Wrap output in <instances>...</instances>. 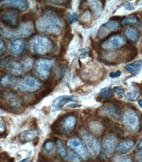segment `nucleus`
Segmentation results:
<instances>
[{"label": "nucleus", "instance_id": "1", "mask_svg": "<svg viewBox=\"0 0 142 162\" xmlns=\"http://www.w3.org/2000/svg\"><path fill=\"white\" fill-rule=\"evenodd\" d=\"M67 145L83 160H87L91 157V153L88 147L79 138L74 137L69 138Z\"/></svg>", "mask_w": 142, "mask_h": 162}, {"label": "nucleus", "instance_id": "2", "mask_svg": "<svg viewBox=\"0 0 142 162\" xmlns=\"http://www.w3.org/2000/svg\"><path fill=\"white\" fill-rule=\"evenodd\" d=\"M120 32L111 33L101 41L100 45H103L106 50H110L118 48L126 43V40L119 35Z\"/></svg>", "mask_w": 142, "mask_h": 162}, {"label": "nucleus", "instance_id": "3", "mask_svg": "<svg viewBox=\"0 0 142 162\" xmlns=\"http://www.w3.org/2000/svg\"><path fill=\"white\" fill-rule=\"evenodd\" d=\"M76 123V118L73 115H69L62 118L58 123L55 129L61 134H67L74 129Z\"/></svg>", "mask_w": 142, "mask_h": 162}, {"label": "nucleus", "instance_id": "4", "mask_svg": "<svg viewBox=\"0 0 142 162\" xmlns=\"http://www.w3.org/2000/svg\"><path fill=\"white\" fill-rule=\"evenodd\" d=\"M82 137L90 151L95 155H98L100 152V146L98 140L90 133L84 130L81 133Z\"/></svg>", "mask_w": 142, "mask_h": 162}, {"label": "nucleus", "instance_id": "5", "mask_svg": "<svg viewBox=\"0 0 142 162\" xmlns=\"http://www.w3.org/2000/svg\"><path fill=\"white\" fill-rule=\"evenodd\" d=\"M42 87L41 81L33 77H28L24 79L19 89L24 92H34L39 90Z\"/></svg>", "mask_w": 142, "mask_h": 162}, {"label": "nucleus", "instance_id": "6", "mask_svg": "<svg viewBox=\"0 0 142 162\" xmlns=\"http://www.w3.org/2000/svg\"><path fill=\"white\" fill-rule=\"evenodd\" d=\"M116 143V138L112 135L106 136L102 141V148L104 156L108 157L113 152Z\"/></svg>", "mask_w": 142, "mask_h": 162}, {"label": "nucleus", "instance_id": "7", "mask_svg": "<svg viewBox=\"0 0 142 162\" xmlns=\"http://www.w3.org/2000/svg\"><path fill=\"white\" fill-rule=\"evenodd\" d=\"M124 119L126 125L130 129L135 130L137 128L139 120L137 114L132 111H127L125 113Z\"/></svg>", "mask_w": 142, "mask_h": 162}, {"label": "nucleus", "instance_id": "8", "mask_svg": "<svg viewBox=\"0 0 142 162\" xmlns=\"http://www.w3.org/2000/svg\"><path fill=\"white\" fill-rule=\"evenodd\" d=\"M102 111L117 120H120L121 116V110L118 104L106 105L102 108Z\"/></svg>", "mask_w": 142, "mask_h": 162}, {"label": "nucleus", "instance_id": "9", "mask_svg": "<svg viewBox=\"0 0 142 162\" xmlns=\"http://www.w3.org/2000/svg\"><path fill=\"white\" fill-rule=\"evenodd\" d=\"M51 62L50 60L46 59H43L39 61L37 64L41 66V68L38 67V70L41 69L42 70L38 71L37 73L43 79H46L49 77L51 70L52 68V62L51 63Z\"/></svg>", "mask_w": 142, "mask_h": 162}, {"label": "nucleus", "instance_id": "10", "mask_svg": "<svg viewBox=\"0 0 142 162\" xmlns=\"http://www.w3.org/2000/svg\"><path fill=\"white\" fill-rule=\"evenodd\" d=\"M124 35L127 39L133 43H137L141 37V33L139 30L132 26L128 27L125 29Z\"/></svg>", "mask_w": 142, "mask_h": 162}, {"label": "nucleus", "instance_id": "11", "mask_svg": "<svg viewBox=\"0 0 142 162\" xmlns=\"http://www.w3.org/2000/svg\"><path fill=\"white\" fill-rule=\"evenodd\" d=\"M77 97L73 95H65L59 96L54 101L53 106L58 108H62L65 104L70 102H76L77 101Z\"/></svg>", "mask_w": 142, "mask_h": 162}, {"label": "nucleus", "instance_id": "12", "mask_svg": "<svg viewBox=\"0 0 142 162\" xmlns=\"http://www.w3.org/2000/svg\"><path fill=\"white\" fill-rule=\"evenodd\" d=\"M38 135V132L36 130L29 129L20 133L18 138L21 142H28L35 139Z\"/></svg>", "mask_w": 142, "mask_h": 162}, {"label": "nucleus", "instance_id": "13", "mask_svg": "<svg viewBox=\"0 0 142 162\" xmlns=\"http://www.w3.org/2000/svg\"><path fill=\"white\" fill-rule=\"evenodd\" d=\"M135 143L132 140H127L121 142L116 148L118 153L121 154L127 153L129 152L134 146Z\"/></svg>", "mask_w": 142, "mask_h": 162}, {"label": "nucleus", "instance_id": "14", "mask_svg": "<svg viewBox=\"0 0 142 162\" xmlns=\"http://www.w3.org/2000/svg\"><path fill=\"white\" fill-rule=\"evenodd\" d=\"M142 68V60H137L131 64L125 66V69L130 74L138 72Z\"/></svg>", "mask_w": 142, "mask_h": 162}, {"label": "nucleus", "instance_id": "15", "mask_svg": "<svg viewBox=\"0 0 142 162\" xmlns=\"http://www.w3.org/2000/svg\"><path fill=\"white\" fill-rule=\"evenodd\" d=\"M114 94L110 87L102 89L99 93V97L101 99H108L114 97Z\"/></svg>", "mask_w": 142, "mask_h": 162}, {"label": "nucleus", "instance_id": "16", "mask_svg": "<svg viewBox=\"0 0 142 162\" xmlns=\"http://www.w3.org/2000/svg\"><path fill=\"white\" fill-rule=\"evenodd\" d=\"M89 128L91 131L96 135H99L103 131V127L99 122L93 121L89 123Z\"/></svg>", "mask_w": 142, "mask_h": 162}, {"label": "nucleus", "instance_id": "17", "mask_svg": "<svg viewBox=\"0 0 142 162\" xmlns=\"http://www.w3.org/2000/svg\"><path fill=\"white\" fill-rule=\"evenodd\" d=\"M101 27L109 30H115L119 29V25L117 21L109 20L107 23L103 24L101 26Z\"/></svg>", "mask_w": 142, "mask_h": 162}, {"label": "nucleus", "instance_id": "18", "mask_svg": "<svg viewBox=\"0 0 142 162\" xmlns=\"http://www.w3.org/2000/svg\"><path fill=\"white\" fill-rule=\"evenodd\" d=\"M138 22V19L136 17H124L121 20V25L122 26H126L130 24H134Z\"/></svg>", "mask_w": 142, "mask_h": 162}, {"label": "nucleus", "instance_id": "19", "mask_svg": "<svg viewBox=\"0 0 142 162\" xmlns=\"http://www.w3.org/2000/svg\"><path fill=\"white\" fill-rule=\"evenodd\" d=\"M54 145L52 141H47L43 147L44 151L47 153H50L54 150Z\"/></svg>", "mask_w": 142, "mask_h": 162}, {"label": "nucleus", "instance_id": "20", "mask_svg": "<svg viewBox=\"0 0 142 162\" xmlns=\"http://www.w3.org/2000/svg\"><path fill=\"white\" fill-rule=\"evenodd\" d=\"M66 16L70 24H72L73 23L78 21L77 14L76 12H73L72 14H71L69 12H67L66 14Z\"/></svg>", "mask_w": 142, "mask_h": 162}, {"label": "nucleus", "instance_id": "21", "mask_svg": "<svg viewBox=\"0 0 142 162\" xmlns=\"http://www.w3.org/2000/svg\"><path fill=\"white\" fill-rule=\"evenodd\" d=\"M57 145L59 153L61 156H64L66 154V151L65 147L61 140H57Z\"/></svg>", "mask_w": 142, "mask_h": 162}, {"label": "nucleus", "instance_id": "22", "mask_svg": "<svg viewBox=\"0 0 142 162\" xmlns=\"http://www.w3.org/2000/svg\"><path fill=\"white\" fill-rule=\"evenodd\" d=\"M137 94V90L136 89H133L132 92L127 94L126 96V98L128 101H134L136 99Z\"/></svg>", "mask_w": 142, "mask_h": 162}, {"label": "nucleus", "instance_id": "23", "mask_svg": "<svg viewBox=\"0 0 142 162\" xmlns=\"http://www.w3.org/2000/svg\"><path fill=\"white\" fill-rule=\"evenodd\" d=\"M67 158L69 161H71L80 162V159H79L78 157L73 152H69L68 153Z\"/></svg>", "mask_w": 142, "mask_h": 162}, {"label": "nucleus", "instance_id": "24", "mask_svg": "<svg viewBox=\"0 0 142 162\" xmlns=\"http://www.w3.org/2000/svg\"><path fill=\"white\" fill-rule=\"evenodd\" d=\"M113 90L120 98H122L124 97L125 94V91L124 89L119 87H115L113 88Z\"/></svg>", "mask_w": 142, "mask_h": 162}, {"label": "nucleus", "instance_id": "25", "mask_svg": "<svg viewBox=\"0 0 142 162\" xmlns=\"http://www.w3.org/2000/svg\"><path fill=\"white\" fill-rule=\"evenodd\" d=\"M34 16V14L33 12H28V13L24 14V15L22 16L21 18V20H22V21H24V22L29 21V20L33 19Z\"/></svg>", "mask_w": 142, "mask_h": 162}, {"label": "nucleus", "instance_id": "26", "mask_svg": "<svg viewBox=\"0 0 142 162\" xmlns=\"http://www.w3.org/2000/svg\"><path fill=\"white\" fill-rule=\"evenodd\" d=\"M137 155L138 156H142V138L140 140V142H139V144L137 148L135 149Z\"/></svg>", "mask_w": 142, "mask_h": 162}, {"label": "nucleus", "instance_id": "27", "mask_svg": "<svg viewBox=\"0 0 142 162\" xmlns=\"http://www.w3.org/2000/svg\"><path fill=\"white\" fill-rule=\"evenodd\" d=\"M10 156L9 154L6 152H2L0 153V160L3 161H8Z\"/></svg>", "mask_w": 142, "mask_h": 162}, {"label": "nucleus", "instance_id": "28", "mask_svg": "<svg viewBox=\"0 0 142 162\" xmlns=\"http://www.w3.org/2000/svg\"><path fill=\"white\" fill-rule=\"evenodd\" d=\"M122 72L118 70L116 72H111L109 74V76L112 78L115 77H118L121 75Z\"/></svg>", "mask_w": 142, "mask_h": 162}, {"label": "nucleus", "instance_id": "29", "mask_svg": "<svg viewBox=\"0 0 142 162\" xmlns=\"http://www.w3.org/2000/svg\"><path fill=\"white\" fill-rule=\"evenodd\" d=\"M8 133L7 130L4 131H2L0 132V138H5L8 136Z\"/></svg>", "mask_w": 142, "mask_h": 162}, {"label": "nucleus", "instance_id": "30", "mask_svg": "<svg viewBox=\"0 0 142 162\" xmlns=\"http://www.w3.org/2000/svg\"><path fill=\"white\" fill-rule=\"evenodd\" d=\"M122 19L121 17L119 16H114L110 18L109 20H113V21H117L118 22L119 20H120Z\"/></svg>", "mask_w": 142, "mask_h": 162}, {"label": "nucleus", "instance_id": "31", "mask_svg": "<svg viewBox=\"0 0 142 162\" xmlns=\"http://www.w3.org/2000/svg\"><path fill=\"white\" fill-rule=\"evenodd\" d=\"M132 158L129 157H124L121 160L120 162H132Z\"/></svg>", "mask_w": 142, "mask_h": 162}, {"label": "nucleus", "instance_id": "32", "mask_svg": "<svg viewBox=\"0 0 142 162\" xmlns=\"http://www.w3.org/2000/svg\"><path fill=\"white\" fill-rule=\"evenodd\" d=\"M68 107H69L71 108H76L77 107H78V105L76 104L72 103L71 104H69L67 106Z\"/></svg>", "mask_w": 142, "mask_h": 162}, {"label": "nucleus", "instance_id": "33", "mask_svg": "<svg viewBox=\"0 0 142 162\" xmlns=\"http://www.w3.org/2000/svg\"><path fill=\"white\" fill-rule=\"evenodd\" d=\"M7 161L8 162H15V159H14V157H10Z\"/></svg>", "mask_w": 142, "mask_h": 162}, {"label": "nucleus", "instance_id": "34", "mask_svg": "<svg viewBox=\"0 0 142 162\" xmlns=\"http://www.w3.org/2000/svg\"><path fill=\"white\" fill-rule=\"evenodd\" d=\"M29 160H30V159H29V157H27V158H25L24 160H22V161L19 162H29Z\"/></svg>", "mask_w": 142, "mask_h": 162}, {"label": "nucleus", "instance_id": "35", "mask_svg": "<svg viewBox=\"0 0 142 162\" xmlns=\"http://www.w3.org/2000/svg\"><path fill=\"white\" fill-rule=\"evenodd\" d=\"M137 103H138V105L142 108V99H139L137 101Z\"/></svg>", "mask_w": 142, "mask_h": 162}, {"label": "nucleus", "instance_id": "36", "mask_svg": "<svg viewBox=\"0 0 142 162\" xmlns=\"http://www.w3.org/2000/svg\"><path fill=\"white\" fill-rule=\"evenodd\" d=\"M4 113L3 110L0 108V113Z\"/></svg>", "mask_w": 142, "mask_h": 162}, {"label": "nucleus", "instance_id": "37", "mask_svg": "<svg viewBox=\"0 0 142 162\" xmlns=\"http://www.w3.org/2000/svg\"><path fill=\"white\" fill-rule=\"evenodd\" d=\"M3 11V9H0V13H1V12H2Z\"/></svg>", "mask_w": 142, "mask_h": 162}, {"label": "nucleus", "instance_id": "38", "mask_svg": "<svg viewBox=\"0 0 142 162\" xmlns=\"http://www.w3.org/2000/svg\"><path fill=\"white\" fill-rule=\"evenodd\" d=\"M142 131V127H141L140 128V129H139V131H140V132L141 131Z\"/></svg>", "mask_w": 142, "mask_h": 162}, {"label": "nucleus", "instance_id": "39", "mask_svg": "<svg viewBox=\"0 0 142 162\" xmlns=\"http://www.w3.org/2000/svg\"><path fill=\"white\" fill-rule=\"evenodd\" d=\"M141 117V120L142 121V113L141 114V117Z\"/></svg>", "mask_w": 142, "mask_h": 162}, {"label": "nucleus", "instance_id": "40", "mask_svg": "<svg viewBox=\"0 0 142 162\" xmlns=\"http://www.w3.org/2000/svg\"><path fill=\"white\" fill-rule=\"evenodd\" d=\"M138 162H142V160H141V161H138Z\"/></svg>", "mask_w": 142, "mask_h": 162}, {"label": "nucleus", "instance_id": "41", "mask_svg": "<svg viewBox=\"0 0 142 162\" xmlns=\"http://www.w3.org/2000/svg\"></svg>", "mask_w": 142, "mask_h": 162}, {"label": "nucleus", "instance_id": "42", "mask_svg": "<svg viewBox=\"0 0 142 162\" xmlns=\"http://www.w3.org/2000/svg\"><path fill=\"white\" fill-rule=\"evenodd\" d=\"M0 162H2L0 161Z\"/></svg>", "mask_w": 142, "mask_h": 162}, {"label": "nucleus", "instance_id": "43", "mask_svg": "<svg viewBox=\"0 0 142 162\" xmlns=\"http://www.w3.org/2000/svg\"></svg>", "mask_w": 142, "mask_h": 162}]
</instances>
